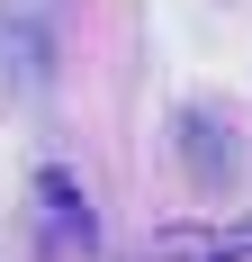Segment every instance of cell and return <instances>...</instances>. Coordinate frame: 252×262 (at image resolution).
Returning a JSON list of instances; mask_svg holds the SVG:
<instances>
[{
    "label": "cell",
    "mask_w": 252,
    "mask_h": 262,
    "mask_svg": "<svg viewBox=\"0 0 252 262\" xmlns=\"http://www.w3.org/2000/svg\"><path fill=\"white\" fill-rule=\"evenodd\" d=\"M126 262H252V217H225V226H162V235H144Z\"/></svg>",
    "instance_id": "6da1fadb"
},
{
    "label": "cell",
    "mask_w": 252,
    "mask_h": 262,
    "mask_svg": "<svg viewBox=\"0 0 252 262\" xmlns=\"http://www.w3.org/2000/svg\"><path fill=\"white\" fill-rule=\"evenodd\" d=\"M36 208H45V244L54 253H81L90 244V217H81V181L72 172H36Z\"/></svg>",
    "instance_id": "7a4b0ae2"
}]
</instances>
